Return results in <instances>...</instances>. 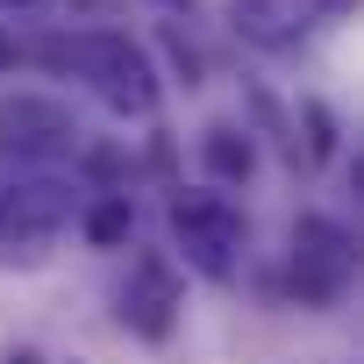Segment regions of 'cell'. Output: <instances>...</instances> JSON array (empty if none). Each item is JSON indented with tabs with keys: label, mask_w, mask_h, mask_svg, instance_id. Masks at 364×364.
I'll return each mask as SVG.
<instances>
[{
	"label": "cell",
	"mask_w": 364,
	"mask_h": 364,
	"mask_svg": "<svg viewBox=\"0 0 364 364\" xmlns=\"http://www.w3.org/2000/svg\"><path fill=\"white\" fill-rule=\"evenodd\" d=\"M29 58L50 65V72H65V79H86L93 100L107 114H122V122H150L157 100H164V79H157L150 50L136 36H122V29H65V36L36 43Z\"/></svg>",
	"instance_id": "1"
},
{
	"label": "cell",
	"mask_w": 364,
	"mask_h": 364,
	"mask_svg": "<svg viewBox=\"0 0 364 364\" xmlns=\"http://www.w3.org/2000/svg\"><path fill=\"white\" fill-rule=\"evenodd\" d=\"M79 193L86 186H72L58 171H15L0 186V264H15V272L43 264L50 243L79 222Z\"/></svg>",
	"instance_id": "2"
},
{
	"label": "cell",
	"mask_w": 364,
	"mask_h": 364,
	"mask_svg": "<svg viewBox=\"0 0 364 364\" xmlns=\"http://www.w3.org/2000/svg\"><path fill=\"white\" fill-rule=\"evenodd\" d=\"M164 222H171V250L186 257V272H200V279H215V286L236 279L243 243H250V222L236 215L229 193H215V186L186 193V186H178L171 208H164Z\"/></svg>",
	"instance_id": "3"
},
{
	"label": "cell",
	"mask_w": 364,
	"mask_h": 364,
	"mask_svg": "<svg viewBox=\"0 0 364 364\" xmlns=\"http://www.w3.org/2000/svg\"><path fill=\"white\" fill-rule=\"evenodd\" d=\"M0 157L15 171H58L79 157V114L58 93H0Z\"/></svg>",
	"instance_id": "4"
},
{
	"label": "cell",
	"mask_w": 364,
	"mask_h": 364,
	"mask_svg": "<svg viewBox=\"0 0 364 364\" xmlns=\"http://www.w3.org/2000/svg\"><path fill=\"white\" fill-rule=\"evenodd\" d=\"M350 279H357V236H350L336 215H321V208L293 215V250H286V286H293V300H300V307H336V300L350 293Z\"/></svg>",
	"instance_id": "5"
},
{
	"label": "cell",
	"mask_w": 364,
	"mask_h": 364,
	"mask_svg": "<svg viewBox=\"0 0 364 364\" xmlns=\"http://www.w3.org/2000/svg\"><path fill=\"white\" fill-rule=\"evenodd\" d=\"M114 321L136 343H171L178 336V321H186V272H178L171 250H136L129 257V279L114 293Z\"/></svg>",
	"instance_id": "6"
},
{
	"label": "cell",
	"mask_w": 364,
	"mask_h": 364,
	"mask_svg": "<svg viewBox=\"0 0 364 364\" xmlns=\"http://www.w3.org/2000/svg\"><path fill=\"white\" fill-rule=\"evenodd\" d=\"M222 15H229V29L250 50H272V58L307 36V8L300 0H222Z\"/></svg>",
	"instance_id": "7"
},
{
	"label": "cell",
	"mask_w": 364,
	"mask_h": 364,
	"mask_svg": "<svg viewBox=\"0 0 364 364\" xmlns=\"http://www.w3.org/2000/svg\"><path fill=\"white\" fill-rule=\"evenodd\" d=\"M200 171H208L215 193L250 186V171H257V136H250L243 122H208V129H200Z\"/></svg>",
	"instance_id": "8"
},
{
	"label": "cell",
	"mask_w": 364,
	"mask_h": 364,
	"mask_svg": "<svg viewBox=\"0 0 364 364\" xmlns=\"http://www.w3.org/2000/svg\"><path fill=\"white\" fill-rule=\"evenodd\" d=\"M286 122H293V164H328V157H336L343 129H336V107H328V100L307 93V100H293Z\"/></svg>",
	"instance_id": "9"
},
{
	"label": "cell",
	"mask_w": 364,
	"mask_h": 364,
	"mask_svg": "<svg viewBox=\"0 0 364 364\" xmlns=\"http://www.w3.org/2000/svg\"><path fill=\"white\" fill-rule=\"evenodd\" d=\"M79 236H86L93 250H122V243L136 236V200H129V193H86V200H79Z\"/></svg>",
	"instance_id": "10"
},
{
	"label": "cell",
	"mask_w": 364,
	"mask_h": 364,
	"mask_svg": "<svg viewBox=\"0 0 364 364\" xmlns=\"http://www.w3.org/2000/svg\"><path fill=\"white\" fill-rule=\"evenodd\" d=\"M164 50H171V65H178V86H200V50L178 36V22H164Z\"/></svg>",
	"instance_id": "11"
},
{
	"label": "cell",
	"mask_w": 364,
	"mask_h": 364,
	"mask_svg": "<svg viewBox=\"0 0 364 364\" xmlns=\"http://www.w3.org/2000/svg\"><path fill=\"white\" fill-rule=\"evenodd\" d=\"M300 8H307V22H343L357 0H300Z\"/></svg>",
	"instance_id": "12"
},
{
	"label": "cell",
	"mask_w": 364,
	"mask_h": 364,
	"mask_svg": "<svg viewBox=\"0 0 364 364\" xmlns=\"http://www.w3.org/2000/svg\"><path fill=\"white\" fill-rule=\"evenodd\" d=\"M0 364H43V350H36V343H8V350H0Z\"/></svg>",
	"instance_id": "13"
},
{
	"label": "cell",
	"mask_w": 364,
	"mask_h": 364,
	"mask_svg": "<svg viewBox=\"0 0 364 364\" xmlns=\"http://www.w3.org/2000/svg\"><path fill=\"white\" fill-rule=\"evenodd\" d=\"M157 8H164V15H193V0H157Z\"/></svg>",
	"instance_id": "14"
},
{
	"label": "cell",
	"mask_w": 364,
	"mask_h": 364,
	"mask_svg": "<svg viewBox=\"0 0 364 364\" xmlns=\"http://www.w3.org/2000/svg\"><path fill=\"white\" fill-rule=\"evenodd\" d=\"M0 8H8V15H15V8H43V0H0Z\"/></svg>",
	"instance_id": "15"
},
{
	"label": "cell",
	"mask_w": 364,
	"mask_h": 364,
	"mask_svg": "<svg viewBox=\"0 0 364 364\" xmlns=\"http://www.w3.org/2000/svg\"><path fill=\"white\" fill-rule=\"evenodd\" d=\"M65 364H86V357H65Z\"/></svg>",
	"instance_id": "16"
}]
</instances>
